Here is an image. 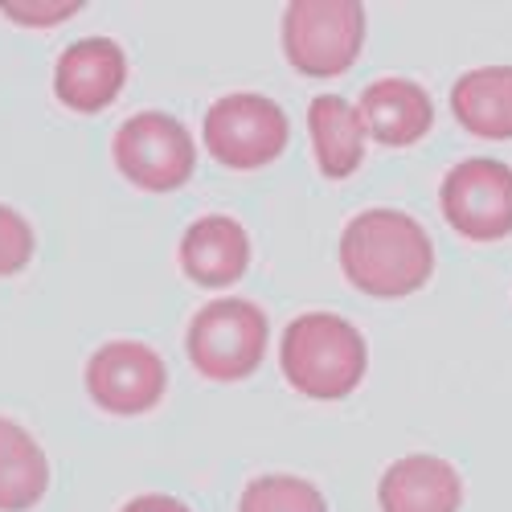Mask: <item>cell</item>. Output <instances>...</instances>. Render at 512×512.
Masks as SVG:
<instances>
[{
	"label": "cell",
	"mask_w": 512,
	"mask_h": 512,
	"mask_svg": "<svg viewBox=\"0 0 512 512\" xmlns=\"http://www.w3.org/2000/svg\"><path fill=\"white\" fill-rule=\"evenodd\" d=\"M340 271L373 300H406L435 275V242L402 209H365L340 234Z\"/></svg>",
	"instance_id": "cell-1"
},
{
	"label": "cell",
	"mask_w": 512,
	"mask_h": 512,
	"mask_svg": "<svg viewBox=\"0 0 512 512\" xmlns=\"http://www.w3.org/2000/svg\"><path fill=\"white\" fill-rule=\"evenodd\" d=\"M279 365L295 394L312 402H340L365 381L369 349L345 316L308 312L287 324L279 340Z\"/></svg>",
	"instance_id": "cell-2"
},
{
	"label": "cell",
	"mask_w": 512,
	"mask_h": 512,
	"mask_svg": "<svg viewBox=\"0 0 512 512\" xmlns=\"http://www.w3.org/2000/svg\"><path fill=\"white\" fill-rule=\"evenodd\" d=\"M365 46L361 0H291L283 9V54L304 78L345 74Z\"/></svg>",
	"instance_id": "cell-3"
},
{
	"label": "cell",
	"mask_w": 512,
	"mask_h": 512,
	"mask_svg": "<svg viewBox=\"0 0 512 512\" xmlns=\"http://www.w3.org/2000/svg\"><path fill=\"white\" fill-rule=\"evenodd\" d=\"M271 324L250 300H213L189 324V361L209 381H242L267 357Z\"/></svg>",
	"instance_id": "cell-4"
},
{
	"label": "cell",
	"mask_w": 512,
	"mask_h": 512,
	"mask_svg": "<svg viewBox=\"0 0 512 512\" xmlns=\"http://www.w3.org/2000/svg\"><path fill=\"white\" fill-rule=\"evenodd\" d=\"M201 136L205 152L218 164L234 168V173H254V168H267L283 156L291 140V123L275 99L238 91L205 111Z\"/></svg>",
	"instance_id": "cell-5"
},
{
	"label": "cell",
	"mask_w": 512,
	"mask_h": 512,
	"mask_svg": "<svg viewBox=\"0 0 512 512\" xmlns=\"http://www.w3.org/2000/svg\"><path fill=\"white\" fill-rule=\"evenodd\" d=\"M111 156L119 173L148 189V193H173L181 189L197 168V144L185 132V123L164 111H140L123 119L111 140Z\"/></svg>",
	"instance_id": "cell-6"
},
{
	"label": "cell",
	"mask_w": 512,
	"mask_h": 512,
	"mask_svg": "<svg viewBox=\"0 0 512 512\" xmlns=\"http://www.w3.org/2000/svg\"><path fill=\"white\" fill-rule=\"evenodd\" d=\"M439 205L447 226L467 242H500L512 234V168L492 156L459 160L443 177Z\"/></svg>",
	"instance_id": "cell-7"
},
{
	"label": "cell",
	"mask_w": 512,
	"mask_h": 512,
	"mask_svg": "<svg viewBox=\"0 0 512 512\" xmlns=\"http://www.w3.org/2000/svg\"><path fill=\"white\" fill-rule=\"evenodd\" d=\"M168 390V369L156 349L140 340H107L87 361V394L107 414H148Z\"/></svg>",
	"instance_id": "cell-8"
},
{
	"label": "cell",
	"mask_w": 512,
	"mask_h": 512,
	"mask_svg": "<svg viewBox=\"0 0 512 512\" xmlns=\"http://www.w3.org/2000/svg\"><path fill=\"white\" fill-rule=\"evenodd\" d=\"M127 82V58L111 37H82L54 66V95L78 115L107 111Z\"/></svg>",
	"instance_id": "cell-9"
},
{
	"label": "cell",
	"mask_w": 512,
	"mask_h": 512,
	"mask_svg": "<svg viewBox=\"0 0 512 512\" xmlns=\"http://www.w3.org/2000/svg\"><path fill=\"white\" fill-rule=\"evenodd\" d=\"M381 512H459L463 480L439 455H402L377 484Z\"/></svg>",
	"instance_id": "cell-10"
},
{
	"label": "cell",
	"mask_w": 512,
	"mask_h": 512,
	"mask_svg": "<svg viewBox=\"0 0 512 512\" xmlns=\"http://www.w3.org/2000/svg\"><path fill=\"white\" fill-rule=\"evenodd\" d=\"M365 132L386 148H410L435 127V103L410 78H377L361 95Z\"/></svg>",
	"instance_id": "cell-11"
},
{
	"label": "cell",
	"mask_w": 512,
	"mask_h": 512,
	"mask_svg": "<svg viewBox=\"0 0 512 512\" xmlns=\"http://www.w3.org/2000/svg\"><path fill=\"white\" fill-rule=\"evenodd\" d=\"M250 267V238L226 213L197 218L181 238V271L197 287H230Z\"/></svg>",
	"instance_id": "cell-12"
},
{
	"label": "cell",
	"mask_w": 512,
	"mask_h": 512,
	"mask_svg": "<svg viewBox=\"0 0 512 512\" xmlns=\"http://www.w3.org/2000/svg\"><path fill=\"white\" fill-rule=\"evenodd\" d=\"M308 132H312V152L328 181H349L361 160H365V119L353 103L340 95H320L308 107Z\"/></svg>",
	"instance_id": "cell-13"
},
{
	"label": "cell",
	"mask_w": 512,
	"mask_h": 512,
	"mask_svg": "<svg viewBox=\"0 0 512 512\" xmlns=\"http://www.w3.org/2000/svg\"><path fill=\"white\" fill-rule=\"evenodd\" d=\"M451 111L463 132L480 140H512V66H480L455 78Z\"/></svg>",
	"instance_id": "cell-14"
},
{
	"label": "cell",
	"mask_w": 512,
	"mask_h": 512,
	"mask_svg": "<svg viewBox=\"0 0 512 512\" xmlns=\"http://www.w3.org/2000/svg\"><path fill=\"white\" fill-rule=\"evenodd\" d=\"M50 488L46 451L25 426L0 418V512H29Z\"/></svg>",
	"instance_id": "cell-15"
},
{
	"label": "cell",
	"mask_w": 512,
	"mask_h": 512,
	"mask_svg": "<svg viewBox=\"0 0 512 512\" xmlns=\"http://www.w3.org/2000/svg\"><path fill=\"white\" fill-rule=\"evenodd\" d=\"M238 512H328V500L312 480L271 472V476H254L242 488Z\"/></svg>",
	"instance_id": "cell-16"
},
{
	"label": "cell",
	"mask_w": 512,
	"mask_h": 512,
	"mask_svg": "<svg viewBox=\"0 0 512 512\" xmlns=\"http://www.w3.org/2000/svg\"><path fill=\"white\" fill-rule=\"evenodd\" d=\"M33 259V226L17 209L0 205V279L25 271Z\"/></svg>",
	"instance_id": "cell-17"
},
{
	"label": "cell",
	"mask_w": 512,
	"mask_h": 512,
	"mask_svg": "<svg viewBox=\"0 0 512 512\" xmlns=\"http://www.w3.org/2000/svg\"><path fill=\"white\" fill-rule=\"evenodd\" d=\"M78 0H58V5H37V0H0V13L17 25H62L78 13Z\"/></svg>",
	"instance_id": "cell-18"
},
{
	"label": "cell",
	"mask_w": 512,
	"mask_h": 512,
	"mask_svg": "<svg viewBox=\"0 0 512 512\" xmlns=\"http://www.w3.org/2000/svg\"><path fill=\"white\" fill-rule=\"evenodd\" d=\"M119 512H193L189 504H181L177 496H164V492H148V496H136L127 500Z\"/></svg>",
	"instance_id": "cell-19"
}]
</instances>
